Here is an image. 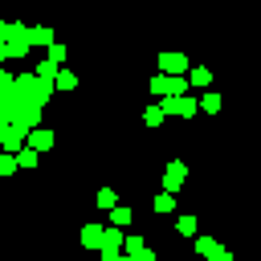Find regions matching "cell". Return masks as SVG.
<instances>
[{
	"label": "cell",
	"mask_w": 261,
	"mask_h": 261,
	"mask_svg": "<svg viewBox=\"0 0 261 261\" xmlns=\"http://www.w3.org/2000/svg\"><path fill=\"white\" fill-rule=\"evenodd\" d=\"M12 82H16V86H20V90H24L33 102H41V106L53 98V82H49V77H37V73H20V77H12Z\"/></svg>",
	"instance_id": "1"
},
{
	"label": "cell",
	"mask_w": 261,
	"mask_h": 261,
	"mask_svg": "<svg viewBox=\"0 0 261 261\" xmlns=\"http://www.w3.org/2000/svg\"><path fill=\"white\" fill-rule=\"evenodd\" d=\"M24 49H29V29L12 20V24L4 29V53H8V57H20Z\"/></svg>",
	"instance_id": "2"
},
{
	"label": "cell",
	"mask_w": 261,
	"mask_h": 261,
	"mask_svg": "<svg viewBox=\"0 0 261 261\" xmlns=\"http://www.w3.org/2000/svg\"><path fill=\"white\" fill-rule=\"evenodd\" d=\"M24 126H16V122H8V118H0V147L4 151H20L24 147Z\"/></svg>",
	"instance_id": "3"
},
{
	"label": "cell",
	"mask_w": 261,
	"mask_h": 261,
	"mask_svg": "<svg viewBox=\"0 0 261 261\" xmlns=\"http://www.w3.org/2000/svg\"><path fill=\"white\" fill-rule=\"evenodd\" d=\"M151 94H163V98L184 94V77H179V73H163V77H155V82H151Z\"/></svg>",
	"instance_id": "4"
},
{
	"label": "cell",
	"mask_w": 261,
	"mask_h": 261,
	"mask_svg": "<svg viewBox=\"0 0 261 261\" xmlns=\"http://www.w3.org/2000/svg\"><path fill=\"white\" fill-rule=\"evenodd\" d=\"M159 65H163V73H184V69H188V57H184V53H163Z\"/></svg>",
	"instance_id": "5"
},
{
	"label": "cell",
	"mask_w": 261,
	"mask_h": 261,
	"mask_svg": "<svg viewBox=\"0 0 261 261\" xmlns=\"http://www.w3.org/2000/svg\"><path fill=\"white\" fill-rule=\"evenodd\" d=\"M122 245H126V253H130V257H139V261H151V253L143 249V237H126Z\"/></svg>",
	"instance_id": "6"
},
{
	"label": "cell",
	"mask_w": 261,
	"mask_h": 261,
	"mask_svg": "<svg viewBox=\"0 0 261 261\" xmlns=\"http://www.w3.org/2000/svg\"><path fill=\"white\" fill-rule=\"evenodd\" d=\"M49 41H53V29H45V24L29 29V45H49Z\"/></svg>",
	"instance_id": "7"
},
{
	"label": "cell",
	"mask_w": 261,
	"mask_h": 261,
	"mask_svg": "<svg viewBox=\"0 0 261 261\" xmlns=\"http://www.w3.org/2000/svg\"><path fill=\"white\" fill-rule=\"evenodd\" d=\"M82 245H90V249L102 245V224H86V228H82Z\"/></svg>",
	"instance_id": "8"
},
{
	"label": "cell",
	"mask_w": 261,
	"mask_h": 261,
	"mask_svg": "<svg viewBox=\"0 0 261 261\" xmlns=\"http://www.w3.org/2000/svg\"><path fill=\"white\" fill-rule=\"evenodd\" d=\"M196 249H200L204 257H224V249H220V245H216L212 237H200V241H196Z\"/></svg>",
	"instance_id": "9"
},
{
	"label": "cell",
	"mask_w": 261,
	"mask_h": 261,
	"mask_svg": "<svg viewBox=\"0 0 261 261\" xmlns=\"http://www.w3.org/2000/svg\"><path fill=\"white\" fill-rule=\"evenodd\" d=\"M53 86H57V90H73V86H77V77H73L69 69H57V73H53Z\"/></svg>",
	"instance_id": "10"
},
{
	"label": "cell",
	"mask_w": 261,
	"mask_h": 261,
	"mask_svg": "<svg viewBox=\"0 0 261 261\" xmlns=\"http://www.w3.org/2000/svg\"><path fill=\"white\" fill-rule=\"evenodd\" d=\"M179 184H184V163H171L167 167V192H175Z\"/></svg>",
	"instance_id": "11"
},
{
	"label": "cell",
	"mask_w": 261,
	"mask_h": 261,
	"mask_svg": "<svg viewBox=\"0 0 261 261\" xmlns=\"http://www.w3.org/2000/svg\"><path fill=\"white\" fill-rule=\"evenodd\" d=\"M188 82H192V86H208V82H212V69H204V65H196V69L188 73Z\"/></svg>",
	"instance_id": "12"
},
{
	"label": "cell",
	"mask_w": 261,
	"mask_h": 261,
	"mask_svg": "<svg viewBox=\"0 0 261 261\" xmlns=\"http://www.w3.org/2000/svg\"><path fill=\"white\" fill-rule=\"evenodd\" d=\"M16 167H37V147L20 151V155H16Z\"/></svg>",
	"instance_id": "13"
},
{
	"label": "cell",
	"mask_w": 261,
	"mask_h": 261,
	"mask_svg": "<svg viewBox=\"0 0 261 261\" xmlns=\"http://www.w3.org/2000/svg\"><path fill=\"white\" fill-rule=\"evenodd\" d=\"M171 208H175V196H171V192L155 196V212H171Z\"/></svg>",
	"instance_id": "14"
},
{
	"label": "cell",
	"mask_w": 261,
	"mask_h": 261,
	"mask_svg": "<svg viewBox=\"0 0 261 261\" xmlns=\"http://www.w3.org/2000/svg\"><path fill=\"white\" fill-rule=\"evenodd\" d=\"M53 73H57V61H49V57H45V61L37 65V77H49V82H53Z\"/></svg>",
	"instance_id": "15"
},
{
	"label": "cell",
	"mask_w": 261,
	"mask_h": 261,
	"mask_svg": "<svg viewBox=\"0 0 261 261\" xmlns=\"http://www.w3.org/2000/svg\"><path fill=\"white\" fill-rule=\"evenodd\" d=\"M200 106H204L208 114H216V110H220V94H204V98H200Z\"/></svg>",
	"instance_id": "16"
},
{
	"label": "cell",
	"mask_w": 261,
	"mask_h": 261,
	"mask_svg": "<svg viewBox=\"0 0 261 261\" xmlns=\"http://www.w3.org/2000/svg\"><path fill=\"white\" fill-rule=\"evenodd\" d=\"M143 122H147V126H159V122H163V106H151V110L143 114Z\"/></svg>",
	"instance_id": "17"
},
{
	"label": "cell",
	"mask_w": 261,
	"mask_h": 261,
	"mask_svg": "<svg viewBox=\"0 0 261 261\" xmlns=\"http://www.w3.org/2000/svg\"><path fill=\"white\" fill-rule=\"evenodd\" d=\"M49 61H65V45H57V41H49Z\"/></svg>",
	"instance_id": "18"
},
{
	"label": "cell",
	"mask_w": 261,
	"mask_h": 261,
	"mask_svg": "<svg viewBox=\"0 0 261 261\" xmlns=\"http://www.w3.org/2000/svg\"><path fill=\"white\" fill-rule=\"evenodd\" d=\"M98 204H102V208H114V192L102 188V192H98Z\"/></svg>",
	"instance_id": "19"
},
{
	"label": "cell",
	"mask_w": 261,
	"mask_h": 261,
	"mask_svg": "<svg viewBox=\"0 0 261 261\" xmlns=\"http://www.w3.org/2000/svg\"><path fill=\"white\" fill-rule=\"evenodd\" d=\"M179 232H184V237H192V232H196V220H192V216H184V220H179Z\"/></svg>",
	"instance_id": "20"
},
{
	"label": "cell",
	"mask_w": 261,
	"mask_h": 261,
	"mask_svg": "<svg viewBox=\"0 0 261 261\" xmlns=\"http://www.w3.org/2000/svg\"><path fill=\"white\" fill-rule=\"evenodd\" d=\"M130 220V208H114V224H126Z\"/></svg>",
	"instance_id": "21"
}]
</instances>
